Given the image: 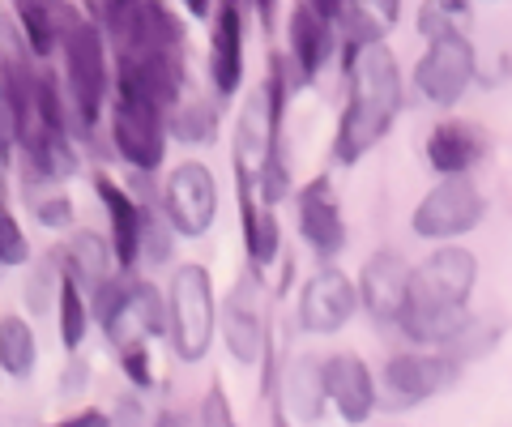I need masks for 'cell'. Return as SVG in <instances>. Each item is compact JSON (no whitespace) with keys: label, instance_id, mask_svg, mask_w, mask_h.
<instances>
[{"label":"cell","instance_id":"cell-1","mask_svg":"<svg viewBox=\"0 0 512 427\" xmlns=\"http://www.w3.org/2000/svg\"><path fill=\"white\" fill-rule=\"evenodd\" d=\"M478 261L466 248H436L414 270L410 282V308L402 316V329L414 342H453L470 325L466 299L474 291Z\"/></svg>","mask_w":512,"mask_h":427},{"label":"cell","instance_id":"cell-2","mask_svg":"<svg viewBox=\"0 0 512 427\" xmlns=\"http://www.w3.org/2000/svg\"><path fill=\"white\" fill-rule=\"evenodd\" d=\"M350 77H355V86H350V107L342 116V133H338L342 163H355L363 150L376 146L397 116V99H402L397 60L380 39L359 47V56L350 60Z\"/></svg>","mask_w":512,"mask_h":427},{"label":"cell","instance_id":"cell-3","mask_svg":"<svg viewBox=\"0 0 512 427\" xmlns=\"http://www.w3.org/2000/svg\"><path fill=\"white\" fill-rule=\"evenodd\" d=\"M171 329L180 355L192 363L210 351L214 338V287L201 265H184L171 282Z\"/></svg>","mask_w":512,"mask_h":427},{"label":"cell","instance_id":"cell-4","mask_svg":"<svg viewBox=\"0 0 512 427\" xmlns=\"http://www.w3.org/2000/svg\"><path fill=\"white\" fill-rule=\"evenodd\" d=\"M483 210H487L483 193H478L466 176H448L419 201L414 231H419L423 240H453V235H466L470 227H478Z\"/></svg>","mask_w":512,"mask_h":427},{"label":"cell","instance_id":"cell-5","mask_svg":"<svg viewBox=\"0 0 512 427\" xmlns=\"http://www.w3.org/2000/svg\"><path fill=\"white\" fill-rule=\"evenodd\" d=\"M64 56H69V82L77 94V112H82V124L90 129L99 120V103L107 94V65H103V43L99 30L82 18L64 22Z\"/></svg>","mask_w":512,"mask_h":427},{"label":"cell","instance_id":"cell-6","mask_svg":"<svg viewBox=\"0 0 512 427\" xmlns=\"http://www.w3.org/2000/svg\"><path fill=\"white\" fill-rule=\"evenodd\" d=\"M163 112L146 94H133V90H120V103H116V146L133 167L141 171H154L163 163Z\"/></svg>","mask_w":512,"mask_h":427},{"label":"cell","instance_id":"cell-7","mask_svg":"<svg viewBox=\"0 0 512 427\" xmlns=\"http://www.w3.org/2000/svg\"><path fill=\"white\" fill-rule=\"evenodd\" d=\"M414 77H419V90L427 94L431 103H457L461 94H466L470 77H474V47L466 35H448V39H436L427 47V56L419 60V69H414Z\"/></svg>","mask_w":512,"mask_h":427},{"label":"cell","instance_id":"cell-8","mask_svg":"<svg viewBox=\"0 0 512 427\" xmlns=\"http://www.w3.org/2000/svg\"><path fill=\"white\" fill-rule=\"evenodd\" d=\"M278 107H282V86L278 82H269V86L248 94L244 112H239V129H235V167H239V176L252 180V171H261L265 158L274 154Z\"/></svg>","mask_w":512,"mask_h":427},{"label":"cell","instance_id":"cell-9","mask_svg":"<svg viewBox=\"0 0 512 427\" xmlns=\"http://www.w3.org/2000/svg\"><path fill=\"white\" fill-rule=\"evenodd\" d=\"M222 334L239 363H256L265 355V299H261V282L244 274L231 287L227 304H222Z\"/></svg>","mask_w":512,"mask_h":427},{"label":"cell","instance_id":"cell-10","mask_svg":"<svg viewBox=\"0 0 512 427\" xmlns=\"http://www.w3.org/2000/svg\"><path fill=\"white\" fill-rule=\"evenodd\" d=\"M214 210H218V188H214L210 167H201V163L175 167V176L167 184L171 227L180 235H201V231H210Z\"/></svg>","mask_w":512,"mask_h":427},{"label":"cell","instance_id":"cell-11","mask_svg":"<svg viewBox=\"0 0 512 427\" xmlns=\"http://www.w3.org/2000/svg\"><path fill=\"white\" fill-rule=\"evenodd\" d=\"M410 282H414V270L406 265V257L376 252V257L363 265V282H359L367 312L380 316V321H402L410 308Z\"/></svg>","mask_w":512,"mask_h":427},{"label":"cell","instance_id":"cell-12","mask_svg":"<svg viewBox=\"0 0 512 427\" xmlns=\"http://www.w3.org/2000/svg\"><path fill=\"white\" fill-rule=\"evenodd\" d=\"M350 312H355V282H350L342 270H325L303 287L299 321H303V329H312V334H333V329H342L350 321Z\"/></svg>","mask_w":512,"mask_h":427},{"label":"cell","instance_id":"cell-13","mask_svg":"<svg viewBox=\"0 0 512 427\" xmlns=\"http://www.w3.org/2000/svg\"><path fill=\"white\" fill-rule=\"evenodd\" d=\"M325 385H329V398L333 406L342 410L346 423H363L376 406V385H372V372L367 363L355 355H333L325 363Z\"/></svg>","mask_w":512,"mask_h":427},{"label":"cell","instance_id":"cell-14","mask_svg":"<svg viewBox=\"0 0 512 427\" xmlns=\"http://www.w3.org/2000/svg\"><path fill=\"white\" fill-rule=\"evenodd\" d=\"M167 329V316H163V299H158V291L150 287V282H137L133 291H128V299L120 304V312L107 321V338L124 346V351H137L141 338H158Z\"/></svg>","mask_w":512,"mask_h":427},{"label":"cell","instance_id":"cell-15","mask_svg":"<svg viewBox=\"0 0 512 427\" xmlns=\"http://www.w3.org/2000/svg\"><path fill=\"white\" fill-rule=\"evenodd\" d=\"M299 227H303V235H308L320 252H342L346 227H342L338 210H333L325 180H316V184L303 188V197H299Z\"/></svg>","mask_w":512,"mask_h":427},{"label":"cell","instance_id":"cell-16","mask_svg":"<svg viewBox=\"0 0 512 427\" xmlns=\"http://www.w3.org/2000/svg\"><path fill=\"white\" fill-rule=\"evenodd\" d=\"M222 18L214 26V86L227 99L244 77V43H239V0H222Z\"/></svg>","mask_w":512,"mask_h":427},{"label":"cell","instance_id":"cell-17","mask_svg":"<svg viewBox=\"0 0 512 427\" xmlns=\"http://www.w3.org/2000/svg\"><path fill=\"white\" fill-rule=\"evenodd\" d=\"M483 154V133L470 129V124H440L427 141V158L431 167L444 171V176H466V167Z\"/></svg>","mask_w":512,"mask_h":427},{"label":"cell","instance_id":"cell-18","mask_svg":"<svg viewBox=\"0 0 512 427\" xmlns=\"http://www.w3.org/2000/svg\"><path fill=\"white\" fill-rule=\"evenodd\" d=\"M325 398H329V385H325V363L303 355L286 368V406L291 415L303 419V423H316L320 410H325Z\"/></svg>","mask_w":512,"mask_h":427},{"label":"cell","instance_id":"cell-19","mask_svg":"<svg viewBox=\"0 0 512 427\" xmlns=\"http://www.w3.org/2000/svg\"><path fill=\"white\" fill-rule=\"evenodd\" d=\"M99 197L111 214V235H116V257L120 265H133L137 248H141V231H146V214L128 201L124 188H116L111 180H99Z\"/></svg>","mask_w":512,"mask_h":427},{"label":"cell","instance_id":"cell-20","mask_svg":"<svg viewBox=\"0 0 512 427\" xmlns=\"http://www.w3.org/2000/svg\"><path fill=\"white\" fill-rule=\"evenodd\" d=\"M291 47H295V60H299L303 77H316L320 65H325L329 52H333L329 22H325V18H316V13L303 5V0H299L295 18H291Z\"/></svg>","mask_w":512,"mask_h":427},{"label":"cell","instance_id":"cell-21","mask_svg":"<svg viewBox=\"0 0 512 427\" xmlns=\"http://www.w3.org/2000/svg\"><path fill=\"white\" fill-rule=\"evenodd\" d=\"M64 265H69L73 282H86L90 291H99L111 270V248L103 244V235L94 231H77L69 244H64Z\"/></svg>","mask_w":512,"mask_h":427},{"label":"cell","instance_id":"cell-22","mask_svg":"<svg viewBox=\"0 0 512 427\" xmlns=\"http://www.w3.org/2000/svg\"><path fill=\"white\" fill-rule=\"evenodd\" d=\"M384 385H389V406H414V402L431 398L423 355H397V359H389V363H384Z\"/></svg>","mask_w":512,"mask_h":427},{"label":"cell","instance_id":"cell-23","mask_svg":"<svg viewBox=\"0 0 512 427\" xmlns=\"http://www.w3.org/2000/svg\"><path fill=\"white\" fill-rule=\"evenodd\" d=\"M248 176H239V197H244V235H248V252L256 265H269L278 257V218L269 210H256L248 197Z\"/></svg>","mask_w":512,"mask_h":427},{"label":"cell","instance_id":"cell-24","mask_svg":"<svg viewBox=\"0 0 512 427\" xmlns=\"http://www.w3.org/2000/svg\"><path fill=\"white\" fill-rule=\"evenodd\" d=\"M0 363H5V372L13 381H22L35 368V334H30V325L22 316H5L0 321Z\"/></svg>","mask_w":512,"mask_h":427},{"label":"cell","instance_id":"cell-25","mask_svg":"<svg viewBox=\"0 0 512 427\" xmlns=\"http://www.w3.org/2000/svg\"><path fill=\"white\" fill-rule=\"evenodd\" d=\"M466 26H470V0H427L419 9V30L431 43L461 35Z\"/></svg>","mask_w":512,"mask_h":427},{"label":"cell","instance_id":"cell-26","mask_svg":"<svg viewBox=\"0 0 512 427\" xmlns=\"http://www.w3.org/2000/svg\"><path fill=\"white\" fill-rule=\"evenodd\" d=\"M60 338L64 346H82L86 338V304H82V295H77V282H60Z\"/></svg>","mask_w":512,"mask_h":427},{"label":"cell","instance_id":"cell-27","mask_svg":"<svg viewBox=\"0 0 512 427\" xmlns=\"http://www.w3.org/2000/svg\"><path fill=\"white\" fill-rule=\"evenodd\" d=\"M171 133L180 141H210L214 137V112L205 103L175 107V112H171Z\"/></svg>","mask_w":512,"mask_h":427},{"label":"cell","instance_id":"cell-28","mask_svg":"<svg viewBox=\"0 0 512 427\" xmlns=\"http://www.w3.org/2000/svg\"><path fill=\"white\" fill-rule=\"evenodd\" d=\"M256 184H261V197H265V201L291 197V180H286V167H282V154H278V150L265 158L261 171H256Z\"/></svg>","mask_w":512,"mask_h":427},{"label":"cell","instance_id":"cell-29","mask_svg":"<svg viewBox=\"0 0 512 427\" xmlns=\"http://www.w3.org/2000/svg\"><path fill=\"white\" fill-rule=\"evenodd\" d=\"M141 248H146V257L154 265H163L171 257V240H167V227H163V218H154L146 214V231H141Z\"/></svg>","mask_w":512,"mask_h":427},{"label":"cell","instance_id":"cell-30","mask_svg":"<svg viewBox=\"0 0 512 427\" xmlns=\"http://www.w3.org/2000/svg\"><path fill=\"white\" fill-rule=\"evenodd\" d=\"M0 240H5V248H0V261H5V265H22L26 261V240H22L18 218H13V214H0Z\"/></svg>","mask_w":512,"mask_h":427},{"label":"cell","instance_id":"cell-31","mask_svg":"<svg viewBox=\"0 0 512 427\" xmlns=\"http://www.w3.org/2000/svg\"><path fill=\"white\" fill-rule=\"evenodd\" d=\"M107 427H154V419H150V410L141 406L137 398H120L116 415L107 419Z\"/></svg>","mask_w":512,"mask_h":427},{"label":"cell","instance_id":"cell-32","mask_svg":"<svg viewBox=\"0 0 512 427\" xmlns=\"http://www.w3.org/2000/svg\"><path fill=\"white\" fill-rule=\"evenodd\" d=\"M201 419H205V427H235V423H231V402L222 398V389H210V393H205Z\"/></svg>","mask_w":512,"mask_h":427},{"label":"cell","instance_id":"cell-33","mask_svg":"<svg viewBox=\"0 0 512 427\" xmlns=\"http://www.w3.org/2000/svg\"><path fill=\"white\" fill-rule=\"evenodd\" d=\"M39 223H43V227H52V231L69 227V223H73V205L64 201V197H56V201H43V205H39Z\"/></svg>","mask_w":512,"mask_h":427},{"label":"cell","instance_id":"cell-34","mask_svg":"<svg viewBox=\"0 0 512 427\" xmlns=\"http://www.w3.org/2000/svg\"><path fill=\"white\" fill-rule=\"evenodd\" d=\"M124 372L133 376V385H141V389L154 385L150 381V363H146V351H141V346H137V351H124Z\"/></svg>","mask_w":512,"mask_h":427},{"label":"cell","instance_id":"cell-35","mask_svg":"<svg viewBox=\"0 0 512 427\" xmlns=\"http://www.w3.org/2000/svg\"><path fill=\"white\" fill-rule=\"evenodd\" d=\"M316 18H325V22H338V18H346L350 13V0H303Z\"/></svg>","mask_w":512,"mask_h":427},{"label":"cell","instance_id":"cell-36","mask_svg":"<svg viewBox=\"0 0 512 427\" xmlns=\"http://www.w3.org/2000/svg\"><path fill=\"white\" fill-rule=\"evenodd\" d=\"M56 427H107V419L99 415V410H86V415H73V419H64Z\"/></svg>","mask_w":512,"mask_h":427},{"label":"cell","instance_id":"cell-37","mask_svg":"<svg viewBox=\"0 0 512 427\" xmlns=\"http://www.w3.org/2000/svg\"><path fill=\"white\" fill-rule=\"evenodd\" d=\"M86 376H90V368H86V363H73V368L64 372V393H77V389H82V381H86Z\"/></svg>","mask_w":512,"mask_h":427},{"label":"cell","instance_id":"cell-38","mask_svg":"<svg viewBox=\"0 0 512 427\" xmlns=\"http://www.w3.org/2000/svg\"><path fill=\"white\" fill-rule=\"evenodd\" d=\"M184 5H188L192 18H205V13H210V0H184Z\"/></svg>","mask_w":512,"mask_h":427},{"label":"cell","instance_id":"cell-39","mask_svg":"<svg viewBox=\"0 0 512 427\" xmlns=\"http://www.w3.org/2000/svg\"><path fill=\"white\" fill-rule=\"evenodd\" d=\"M256 5H261V18H265V22H274V9H278V0H256Z\"/></svg>","mask_w":512,"mask_h":427},{"label":"cell","instance_id":"cell-40","mask_svg":"<svg viewBox=\"0 0 512 427\" xmlns=\"http://www.w3.org/2000/svg\"><path fill=\"white\" fill-rule=\"evenodd\" d=\"M103 5V13H116V9H124V5H133V0H99Z\"/></svg>","mask_w":512,"mask_h":427},{"label":"cell","instance_id":"cell-41","mask_svg":"<svg viewBox=\"0 0 512 427\" xmlns=\"http://www.w3.org/2000/svg\"><path fill=\"white\" fill-rule=\"evenodd\" d=\"M278 427H286V423H282V415H278Z\"/></svg>","mask_w":512,"mask_h":427}]
</instances>
